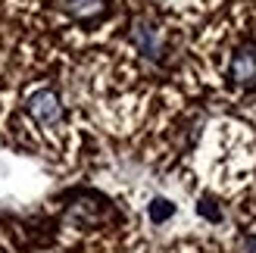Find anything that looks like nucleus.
I'll use <instances>...</instances> for the list:
<instances>
[{"label": "nucleus", "mask_w": 256, "mask_h": 253, "mask_svg": "<svg viewBox=\"0 0 256 253\" xmlns=\"http://www.w3.org/2000/svg\"><path fill=\"white\" fill-rule=\"evenodd\" d=\"M22 110H25V119L41 134H56L62 125H66V106H62L60 91L54 84L32 88L22 100Z\"/></svg>", "instance_id": "1"}, {"label": "nucleus", "mask_w": 256, "mask_h": 253, "mask_svg": "<svg viewBox=\"0 0 256 253\" xmlns=\"http://www.w3.org/2000/svg\"><path fill=\"white\" fill-rule=\"evenodd\" d=\"M225 82L240 94H256V38H244L232 47Z\"/></svg>", "instance_id": "2"}, {"label": "nucleus", "mask_w": 256, "mask_h": 253, "mask_svg": "<svg viewBox=\"0 0 256 253\" xmlns=\"http://www.w3.org/2000/svg\"><path fill=\"white\" fill-rule=\"evenodd\" d=\"M128 41L144 60L150 62H162L169 41H166V28H160V22H153L150 16H138L128 28Z\"/></svg>", "instance_id": "3"}, {"label": "nucleus", "mask_w": 256, "mask_h": 253, "mask_svg": "<svg viewBox=\"0 0 256 253\" xmlns=\"http://www.w3.org/2000/svg\"><path fill=\"white\" fill-rule=\"evenodd\" d=\"M60 10L72 22H94L100 16H106L110 0H60Z\"/></svg>", "instance_id": "4"}, {"label": "nucleus", "mask_w": 256, "mask_h": 253, "mask_svg": "<svg viewBox=\"0 0 256 253\" xmlns=\"http://www.w3.org/2000/svg\"><path fill=\"white\" fill-rule=\"evenodd\" d=\"M175 212V206L169 204V200H153V206H150V219L153 222H166Z\"/></svg>", "instance_id": "5"}]
</instances>
